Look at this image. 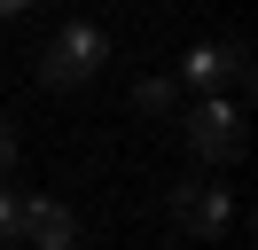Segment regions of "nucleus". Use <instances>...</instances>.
Wrapping results in <instances>:
<instances>
[{"mask_svg":"<svg viewBox=\"0 0 258 250\" xmlns=\"http://www.w3.org/2000/svg\"><path fill=\"white\" fill-rule=\"evenodd\" d=\"M172 102H180V86H172V78H141V86H133V109H141V117H164Z\"/></svg>","mask_w":258,"mask_h":250,"instance_id":"423d86ee","label":"nucleus"},{"mask_svg":"<svg viewBox=\"0 0 258 250\" xmlns=\"http://www.w3.org/2000/svg\"><path fill=\"white\" fill-rule=\"evenodd\" d=\"M180 78H188V86L196 94H204V102H211V94H219V86H235V78H250V47H242V39H219V47H188V62H180Z\"/></svg>","mask_w":258,"mask_h":250,"instance_id":"39448f33","label":"nucleus"},{"mask_svg":"<svg viewBox=\"0 0 258 250\" xmlns=\"http://www.w3.org/2000/svg\"><path fill=\"white\" fill-rule=\"evenodd\" d=\"M8 172H16V133L0 125V180H8Z\"/></svg>","mask_w":258,"mask_h":250,"instance_id":"6e6552de","label":"nucleus"},{"mask_svg":"<svg viewBox=\"0 0 258 250\" xmlns=\"http://www.w3.org/2000/svg\"><path fill=\"white\" fill-rule=\"evenodd\" d=\"M172 227L188 234V242H219L227 227H235V196L211 180H180L172 188Z\"/></svg>","mask_w":258,"mask_h":250,"instance_id":"7ed1b4c3","label":"nucleus"},{"mask_svg":"<svg viewBox=\"0 0 258 250\" xmlns=\"http://www.w3.org/2000/svg\"><path fill=\"white\" fill-rule=\"evenodd\" d=\"M102 62H110V31H102V24H63L47 39V55H39V86L79 94V86L102 78Z\"/></svg>","mask_w":258,"mask_h":250,"instance_id":"f257e3e1","label":"nucleus"},{"mask_svg":"<svg viewBox=\"0 0 258 250\" xmlns=\"http://www.w3.org/2000/svg\"><path fill=\"white\" fill-rule=\"evenodd\" d=\"M180 133H188V149L204 156V164H235L242 156V109L211 94V102H196L188 117H180Z\"/></svg>","mask_w":258,"mask_h":250,"instance_id":"f03ea898","label":"nucleus"},{"mask_svg":"<svg viewBox=\"0 0 258 250\" xmlns=\"http://www.w3.org/2000/svg\"><path fill=\"white\" fill-rule=\"evenodd\" d=\"M16 219H24V188L0 180V242H16Z\"/></svg>","mask_w":258,"mask_h":250,"instance_id":"0eeeda50","label":"nucleus"},{"mask_svg":"<svg viewBox=\"0 0 258 250\" xmlns=\"http://www.w3.org/2000/svg\"><path fill=\"white\" fill-rule=\"evenodd\" d=\"M16 242L24 250H79V211H71L63 196H24Z\"/></svg>","mask_w":258,"mask_h":250,"instance_id":"20e7f679","label":"nucleus"}]
</instances>
